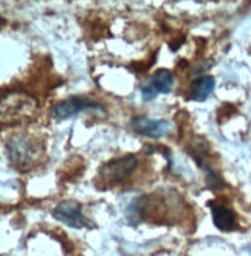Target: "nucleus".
<instances>
[{"label":"nucleus","mask_w":251,"mask_h":256,"mask_svg":"<svg viewBox=\"0 0 251 256\" xmlns=\"http://www.w3.org/2000/svg\"><path fill=\"white\" fill-rule=\"evenodd\" d=\"M6 152L12 164L23 170L33 166V163L42 157V146L26 135H14L6 143Z\"/></svg>","instance_id":"nucleus-1"},{"label":"nucleus","mask_w":251,"mask_h":256,"mask_svg":"<svg viewBox=\"0 0 251 256\" xmlns=\"http://www.w3.org/2000/svg\"><path fill=\"white\" fill-rule=\"evenodd\" d=\"M138 166V160L135 156H124L121 158H115L99 170V176L96 178L98 184L115 186L127 180L132 172Z\"/></svg>","instance_id":"nucleus-2"},{"label":"nucleus","mask_w":251,"mask_h":256,"mask_svg":"<svg viewBox=\"0 0 251 256\" xmlns=\"http://www.w3.org/2000/svg\"><path fill=\"white\" fill-rule=\"evenodd\" d=\"M51 214L57 222H62L71 228H76V230H82V228L84 230H93L95 228V224L88 218L84 216L82 206L75 200L61 202L53 210Z\"/></svg>","instance_id":"nucleus-3"},{"label":"nucleus","mask_w":251,"mask_h":256,"mask_svg":"<svg viewBox=\"0 0 251 256\" xmlns=\"http://www.w3.org/2000/svg\"><path fill=\"white\" fill-rule=\"evenodd\" d=\"M84 110H104V108L101 106L99 102L92 101L90 98L85 96H71L68 100L59 101L57 104L53 106L51 115L56 122H65L68 118L76 116L78 114Z\"/></svg>","instance_id":"nucleus-4"},{"label":"nucleus","mask_w":251,"mask_h":256,"mask_svg":"<svg viewBox=\"0 0 251 256\" xmlns=\"http://www.w3.org/2000/svg\"><path fill=\"white\" fill-rule=\"evenodd\" d=\"M130 128L137 135L147 138H163L165 135L174 130V126L168 120H152L147 116H135L132 118Z\"/></svg>","instance_id":"nucleus-5"},{"label":"nucleus","mask_w":251,"mask_h":256,"mask_svg":"<svg viewBox=\"0 0 251 256\" xmlns=\"http://www.w3.org/2000/svg\"><path fill=\"white\" fill-rule=\"evenodd\" d=\"M172 88H174V74L166 68H160L152 74L149 82L141 87V95L143 100L152 101L158 95H166L172 92Z\"/></svg>","instance_id":"nucleus-6"},{"label":"nucleus","mask_w":251,"mask_h":256,"mask_svg":"<svg viewBox=\"0 0 251 256\" xmlns=\"http://www.w3.org/2000/svg\"><path fill=\"white\" fill-rule=\"evenodd\" d=\"M214 227L220 232H231L236 228V214L225 205H214L211 210Z\"/></svg>","instance_id":"nucleus-7"},{"label":"nucleus","mask_w":251,"mask_h":256,"mask_svg":"<svg viewBox=\"0 0 251 256\" xmlns=\"http://www.w3.org/2000/svg\"><path fill=\"white\" fill-rule=\"evenodd\" d=\"M216 87V80L210 74H205V76L197 78L193 86H191V94H189V100L197 101V102H203L210 98V95L214 92Z\"/></svg>","instance_id":"nucleus-8"}]
</instances>
